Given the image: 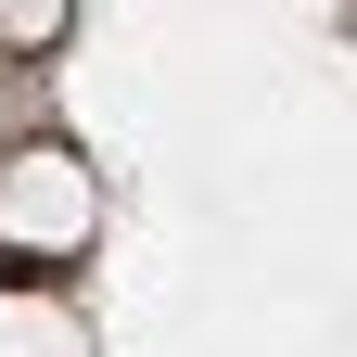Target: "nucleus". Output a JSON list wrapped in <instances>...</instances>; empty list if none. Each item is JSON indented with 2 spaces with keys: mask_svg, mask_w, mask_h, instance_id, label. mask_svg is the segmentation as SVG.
Listing matches in <instances>:
<instances>
[{
  "mask_svg": "<svg viewBox=\"0 0 357 357\" xmlns=\"http://www.w3.org/2000/svg\"><path fill=\"white\" fill-rule=\"evenodd\" d=\"M77 217H89V204H77L64 153H26V178H0V243H13V230H26V243H64Z\"/></svg>",
  "mask_w": 357,
  "mask_h": 357,
  "instance_id": "obj_1",
  "label": "nucleus"
}]
</instances>
